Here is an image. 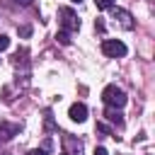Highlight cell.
I'll use <instances>...</instances> for the list:
<instances>
[{
    "mask_svg": "<svg viewBox=\"0 0 155 155\" xmlns=\"http://www.w3.org/2000/svg\"><path fill=\"white\" fill-rule=\"evenodd\" d=\"M58 22H61L63 34H73V31L80 29V19H78L73 7H58Z\"/></svg>",
    "mask_w": 155,
    "mask_h": 155,
    "instance_id": "obj_1",
    "label": "cell"
},
{
    "mask_svg": "<svg viewBox=\"0 0 155 155\" xmlns=\"http://www.w3.org/2000/svg\"><path fill=\"white\" fill-rule=\"evenodd\" d=\"M102 102L107 107H111V109H121L126 104V92L121 87H116V85H107L104 92H102Z\"/></svg>",
    "mask_w": 155,
    "mask_h": 155,
    "instance_id": "obj_2",
    "label": "cell"
},
{
    "mask_svg": "<svg viewBox=\"0 0 155 155\" xmlns=\"http://www.w3.org/2000/svg\"><path fill=\"white\" fill-rule=\"evenodd\" d=\"M126 44L124 41H119V39H104L102 41V53L104 56H109V58H121V56H126Z\"/></svg>",
    "mask_w": 155,
    "mask_h": 155,
    "instance_id": "obj_3",
    "label": "cell"
},
{
    "mask_svg": "<svg viewBox=\"0 0 155 155\" xmlns=\"http://www.w3.org/2000/svg\"><path fill=\"white\" fill-rule=\"evenodd\" d=\"M111 19H114L121 29H133V27H136V22H133L131 12H128V10H124V7H111Z\"/></svg>",
    "mask_w": 155,
    "mask_h": 155,
    "instance_id": "obj_4",
    "label": "cell"
},
{
    "mask_svg": "<svg viewBox=\"0 0 155 155\" xmlns=\"http://www.w3.org/2000/svg\"><path fill=\"white\" fill-rule=\"evenodd\" d=\"M68 116H70L73 121L82 124V121L87 119V107H85L82 102H75V104H70V109H68Z\"/></svg>",
    "mask_w": 155,
    "mask_h": 155,
    "instance_id": "obj_5",
    "label": "cell"
},
{
    "mask_svg": "<svg viewBox=\"0 0 155 155\" xmlns=\"http://www.w3.org/2000/svg\"><path fill=\"white\" fill-rule=\"evenodd\" d=\"M63 145H65V153L68 155H82V143L75 140L70 133H63Z\"/></svg>",
    "mask_w": 155,
    "mask_h": 155,
    "instance_id": "obj_6",
    "label": "cell"
},
{
    "mask_svg": "<svg viewBox=\"0 0 155 155\" xmlns=\"http://www.w3.org/2000/svg\"><path fill=\"white\" fill-rule=\"evenodd\" d=\"M17 133H19V124H7V121L0 124V143L10 140V138L17 136Z\"/></svg>",
    "mask_w": 155,
    "mask_h": 155,
    "instance_id": "obj_7",
    "label": "cell"
},
{
    "mask_svg": "<svg viewBox=\"0 0 155 155\" xmlns=\"http://www.w3.org/2000/svg\"><path fill=\"white\" fill-rule=\"evenodd\" d=\"M104 119H107L111 126H116V128H124V116H121V111H119V109H111V107H107V111H104Z\"/></svg>",
    "mask_w": 155,
    "mask_h": 155,
    "instance_id": "obj_8",
    "label": "cell"
},
{
    "mask_svg": "<svg viewBox=\"0 0 155 155\" xmlns=\"http://www.w3.org/2000/svg\"><path fill=\"white\" fill-rule=\"evenodd\" d=\"M114 2H116V0H94L97 10H111V7H114Z\"/></svg>",
    "mask_w": 155,
    "mask_h": 155,
    "instance_id": "obj_9",
    "label": "cell"
},
{
    "mask_svg": "<svg viewBox=\"0 0 155 155\" xmlns=\"http://www.w3.org/2000/svg\"><path fill=\"white\" fill-rule=\"evenodd\" d=\"M97 133H102V136H111L114 131H111V128H109L104 121H99V124H97Z\"/></svg>",
    "mask_w": 155,
    "mask_h": 155,
    "instance_id": "obj_10",
    "label": "cell"
},
{
    "mask_svg": "<svg viewBox=\"0 0 155 155\" xmlns=\"http://www.w3.org/2000/svg\"><path fill=\"white\" fill-rule=\"evenodd\" d=\"M56 39H58L63 46H68V44H70V34H63V31H58V34H56Z\"/></svg>",
    "mask_w": 155,
    "mask_h": 155,
    "instance_id": "obj_11",
    "label": "cell"
},
{
    "mask_svg": "<svg viewBox=\"0 0 155 155\" xmlns=\"http://www.w3.org/2000/svg\"><path fill=\"white\" fill-rule=\"evenodd\" d=\"M7 46H10V39H7L5 34H0V51H5Z\"/></svg>",
    "mask_w": 155,
    "mask_h": 155,
    "instance_id": "obj_12",
    "label": "cell"
},
{
    "mask_svg": "<svg viewBox=\"0 0 155 155\" xmlns=\"http://www.w3.org/2000/svg\"><path fill=\"white\" fill-rule=\"evenodd\" d=\"M29 34H31V27H19V36H24V39H27Z\"/></svg>",
    "mask_w": 155,
    "mask_h": 155,
    "instance_id": "obj_13",
    "label": "cell"
},
{
    "mask_svg": "<svg viewBox=\"0 0 155 155\" xmlns=\"http://www.w3.org/2000/svg\"><path fill=\"white\" fill-rule=\"evenodd\" d=\"M27 155H46V150H41V148H36V150H29Z\"/></svg>",
    "mask_w": 155,
    "mask_h": 155,
    "instance_id": "obj_14",
    "label": "cell"
},
{
    "mask_svg": "<svg viewBox=\"0 0 155 155\" xmlns=\"http://www.w3.org/2000/svg\"><path fill=\"white\" fill-rule=\"evenodd\" d=\"M10 2H15V5H31V0H10Z\"/></svg>",
    "mask_w": 155,
    "mask_h": 155,
    "instance_id": "obj_15",
    "label": "cell"
},
{
    "mask_svg": "<svg viewBox=\"0 0 155 155\" xmlns=\"http://www.w3.org/2000/svg\"><path fill=\"white\" fill-rule=\"evenodd\" d=\"M94 155H109V153H107L104 148H97V150H94Z\"/></svg>",
    "mask_w": 155,
    "mask_h": 155,
    "instance_id": "obj_16",
    "label": "cell"
},
{
    "mask_svg": "<svg viewBox=\"0 0 155 155\" xmlns=\"http://www.w3.org/2000/svg\"><path fill=\"white\" fill-rule=\"evenodd\" d=\"M73 2H80V0H73Z\"/></svg>",
    "mask_w": 155,
    "mask_h": 155,
    "instance_id": "obj_17",
    "label": "cell"
},
{
    "mask_svg": "<svg viewBox=\"0 0 155 155\" xmlns=\"http://www.w3.org/2000/svg\"><path fill=\"white\" fill-rule=\"evenodd\" d=\"M61 155H68V153H61Z\"/></svg>",
    "mask_w": 155,
    "mask_h": 155,
    "instance_id": "obj_18",
    "label": "cell"
},
{
    "mask_svg": "<svg viewBox=\"0 0 155 155\" xmlns=\"http://www.w3.org/2000/svg\"><path fill=\"white\" fill-rule=\"evenodd\" d=\"M0 155H5V153H0Z\"/></svg>",
    "mask_w": 155,
    "mask_h": 155,
    "instance_id": "obj_19",
    "label": "cell"
}]
</instances>
